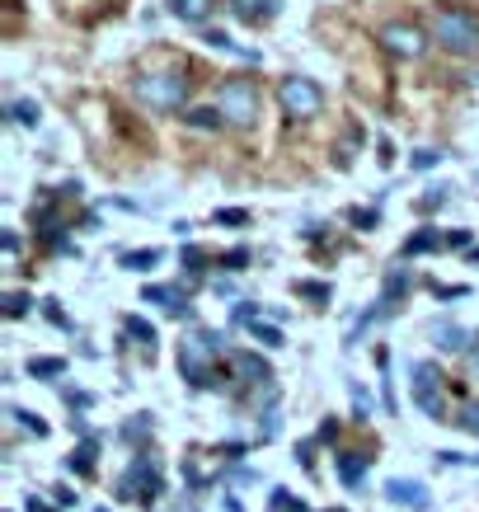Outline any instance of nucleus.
<instances>
[{
  "label": "nucleus",
  "instance_id": "1",
  "mask_svg": "<svg viewBox=\"0 0 479 512\" xmlns=\"http://www.w3.org/2000/svg\"><path fill=\"white\" fill-rule=\"evenodd\" d=\"M226 353V339H221L217 329H188L184 339H179V372L193 390H207V386H221L217 381V362Z\"/></svg>",
  "mask_w": 479,
  "mask_h": 512
},
{
  "label": "nucleus",
  "instance_id": "2",
  "mask_svg": "<svg viewBox=\"0 0 479 512\" xmlns=\"http://www.w3.org/2000/svg\"><path fill=\"white\" fill-rule=\"evenodd\" d=\"M132 94L151 113H179L188 104V80L174 76V71H151V76H137Z\"/></svg>",
  "mask_w": 479,
  "mask_h": 512
},
{
  "label": "nucleus",
  "instance_id": "3",
  "mask_svg": "<svg viewBox=\"0 0 479 512\" xmlns=\"http://www.w3.org/2000/svg\"><path fill=\"white\" fill-rule=\"evenodd\" d=\"M433 38L437 47H447V52H475L479 47V19L461 5H447V10H437L433 19Z\"/></svg>",
  "mask_w": 479,
  "mask_h": 512
},
{
  "label": "nucleus",
  "instance_id": "4",
  "mask_svg": "<svg viewBox=\"0 0 479 512\" xmlns=\"http://www.w3.org/2000/svg\"><path fill=\"white\" fill-rule=\"evenodd\" d=\"M278 99H282V113H287L292 123H310V118L325 113V90L310 76H287L278 85Z\"/></svg>",
  "mask_w": 479,
  "mask_h": 512
},
{
  "label": "nucleus",
  "instance_id": "5",
  "mask_svg": "<svg viewBox=\"0 0 479 512\" xmlns=\"http://www.w3.org/2000/svg\"><path fill=\"white\" fill-rule=\"evenodd\" d=\"M217 109H221V118H226V123L249 127L254 118H259V90H254V80H245V76L221 80V90H217Z\"/></svg>",
  "mask_w": 479,
  "mask_h": 512
},
{
  "label": "nucleus",
  "instance_id": "6",
  "mask_svg": "<svg viewBox=\"0 0 479 512\" xmlns=\"http://www.w3.org/2000/svg\"><path fill=\"white\" fill-rule=\"evenodd\" d=\"M165 489L160 480V466H155L151 451H137L132 456V466L123 470V480H118V498H132V503H155V494Z\"/></svg>",
  "mask_w": 479,
  "mask_h": 512
},
{
  "label": "nucleus",
  "instance_id": "7",
  "mask_svg": "<svg viewBox=\"0 0 479 512\" xmlns=\"http://www.w3.org/2000/svg\"><path fill=\"white\" fill-rule=\"evenodd\" d=\"M414 404L428 419H447V400H442V372L433 362H414Z\"/></svg>",
  "mask_w": 479,
  "mask_h": 512
},
{
  "label": "nucleus",
  "instance_id": "8",
  "mask_svg": "<svg viewBox=\"0 0 479 512\" xmlns=\"http://www.w3.org/2000/svg\"><path fill=\"white\" fill-rule=\"evenodd\" d=\"M381 43H386V52H395L400 62H414V57H423L428 38H423L414 24H386V29H381Z\"/></svg>",
  "mask_w": 479,
  "mask_h": 512
},
{
  "label": "nucleus",
  "instance_id": "9",
  "mask_svg": "<svg viewBox=\"0 0 479 512\" xmlns=\"http://www.w3.org/2000/svg\"><path fill=\"white\" fill-rule=\"evenodd\" d=\"M141 301H146V306H160L165 315H188V311H193L184 287H146V292H141Z\"/></svg>",
  "mask_w": 479,
  "mask_h": 512
},
{
  "label": "nucleus",
  "instance_id": "10",
  "mask_svg": "<svg viewBox=\"0 0 479 512\" xmlns=\"http://www.w3.org/2000/svg\"><path fill=\"white\" fill-rule=\"evenodd\" d=\"M386 494L395 498V503H404V508H414V512L428 508V484H418V480H390Z\"/></svg>",
  "mask_w": 479,
  "mask_h": 512
},
{
  "label": "nucleus",
  "instance_id": "11",
  "mask_svg": "<svg viewBox=\"0 0 479 512\" xmlns=\"http://www.w3.org/2000/svg\"><path fill=\"white\" fill-rule=\"evenodd\" d=\"M442 245H447V235L437 231V226H423V231H414L409 240H404L400 254L404 259H418V254H433V249H442Z\"/></svg>",
  "mask_w": 479,
  "mask_h": 512
},
{
  "label": "nucleus",
  "instance_id": "12",
  "mask_svg": "<svg viewBox=\"0 0 479 512\" xmlns=\"http://www.w3.org/2000/svg\"><path fill=\"white\" fill-rule=\"evenodd\" d=\"M339 480L348 489H362L367 484V456L362 451H339Z\"/></svg>",
  "mask_w": 479,
  "mask_h": 512
},
{
  "label": "nucleus",
  "instance_id": "13",
  "mask_svg": "<svg viewBox=\"0 0 479 512\" xmlns=\"http://www.w3.org/2000/svg\"><path fill=\"white\" fill-rule=\"evenodd\" d=\"M409 287H414V273L395 264V268L386 273V287H381V306H386V311H395V296L404 301V292H409Z\"/></svg>",
  "mask_w": 479,
  "mask_h": 512
},
{
  "label": "nucleus",
  "instance_id": "14",
  "mask_svg": "<svg viewBox=\"0 0 479 512\" xmlns=\"http://www.w3.org/2000/svg\"><path fill=\"white\" fill-rule=\"evenodd\" d=\"M433 343L442 348V353H461L465 343H470V329L451 325V320H442V325H433Z\"/></svg>",
  "mask_w": 479,
  "mask_h": 512
},
{
  "label": "nucleus",
  "instance_id": "15",
  "mask_svg": "<svg viewBox=\"0 0 479 512\" xmlns=\"http://www.w3.org/2000/svg\"><path fill=\"white\" fill-rule=\"evenodd\" d=\"M165 5H170V15L184 19V24H202L207 10H212V0H165Z\"/></svg>",
  "mask_w": 479,
  "mask_h": 512
},
{
  "label": "nucleus",
  "instance_id": "16",
  "mask_svg": "<svg viewBox=\"0 0 479 512\" xmlns=\"http://www.w3.org/2000/svg\"><path fill=\"white\" fill-rule=\"evenodd\" d=\"M94 456H99V437H85V442L71 451V461H66V466L76 470V475H94Z\"/></svg>",
  "mask_w": 479,
  "mask_h": 512
},
{
  "label": "nucleus",
  "instance_id": "17",
  "mask_svg": "<svg viewBox=\"0 0 479 512\" xmlns=\"http://www.w3.org/2000/svg\"><path fill=\"white\" fill-rule=\"evenodd\" d=\"M202 43H212L217 52H235V57H245V62H259V52H254V47L231 43V33H226V29H207V38H202Z\"/></svg>",
  "mask_w": 479,
  "mask_h": 512
},
{
  "label": "nucleus",
  "instance_id": "18",
  "mask_svg": "<svg viewBox=\"0 0 479 512\" xmlns=\"http://www.w3.org/2000/svg\"><path fill=\"white\" fill-rule=\"evenodd\" d=\"M231 367H235L240 376H254V386H259V381H273V372H268V362H263V357L235 353V357H231Z\"/></svg>",
  "mask_w": 479,
  "mask_h": 512
},
{
  "label": "nucleus",
  "instance_id": "19",
  "mask_svg": "<svg viewBox=\"0 0 479 512\" xmlns=\"http://www.w3.org/2000/svg\"><path fill=\"white\" fill-rule=\"evenodd\" d=\"M188 127H198V132H217L226 118H221V109L217 104H207V109H188V118H184Z\"/></svg>",
  "mask_w": 479,
  "mask_h": 512
},
{
  "label": "nucleus",
  "instance_id": "20",
  "mask_svg": "<svg viewBox=\"0 0 479 512\" xmlns=\"http://www.w3.org/2000/svg\"><path fill=\"white\" fill-rule=\"evenodd\" d=\"M231 10L240 19H268L278 10V0H231Z\"/></svg>",
  "mask_w": 479,
  "mask_h": 512
},
{
  "label": "nucleus",
  "instance_id": "21",
  "mask_svg": "<svg viewBox=\"0 0 479 512\" xmlns=\"http://www.w3.org/2000/svg\"><path fill=\"white\" fill-rule=\"evenodd\" d=\"M123 268H132V273H146V268L160 264V249H127L123 259H118Z\"/></svg>",
  "mask_w": 479,
  "mask_h": 512
},
{
  "label": "nucleus",
  "instance_id": "22",
  "mask_svg": "<svg viewBox=\"0 0 479 512\" xmlns=\"http://www.w3.org/2000/svg\"><path fill=\"white\" fill-rule=\"evenodd\" d=\"M5 113H10V123H19V127H38V104H33V99H15Z\"/></svg>",
  "mask_w": 479,
  "mask_h": 512
},
{
  "label": "nucleus",
  "instance_id": "23",
  "mask_svg": "<svg viewBox=\"0 0 479 512\" xmlns=\"http://www.w3.org/2000/svg\"><path fill=\"white\" fill-rule=\"evenodd\" d=\"M33 311V296L29 292H5V320H24Z\"/></svg>",
  "mask_w": 479,
  "mask_h": 512
},
{
  "label": "nucleus",
  "instance_id": "24",
  "mask_svg": "<svg viewBox=\"0 0 479 512\" xmlns=\"http://www.w3.org/2000/svg\"><path fill=\"white\" fill-rule=\"evenodd\" d=\"M29 376H66V362H62V357H33Z\"/></svg>",
  "mask_w": 479,
  "mask_h": 512
},
{
  "label": "nucleus",
  "instance_id": "25",
  "mask_svg": "<svg viewBox=\"0 0 479 512\" xmlns=\"http://www.w3.org/2000/svg\"><path fill=\"white\" fill-rule=\"evenodd\" d=\"M123 437L127 442H151V414H137L132 423H123Z\"/></svg>",
  "mask_w": 479,
  "mask_h": 512
},
{
  "label": "nucleus",
  "instance_id": "26",
  "mask_svg": "<svg viewBox=\"0 0 479 512\" xmlns=\"http://www.w3.org/2000/svg\"><path fill=\"white\" fill-rule=\"evenodd\" d=\"M123 329H127V334H132V339H141V343H146V348H155V329L146 325L141 315H127V320H123Z\"/></svg>",
  "mask_w": 479,
  "mask_h": 512
},
{
  "label": "nucleus",
  "instance_id": "27",
  "mask_svg": "<svg viewBox=\"0 0 479 512\" xmlns=\"http://www.w3.org/2000/svg\"><path fill=\"white\" fill-rule=\"evenodd\" d=\"M217 264H221V268H226V273H240V268H245V264H249V249H245V245H235V249H226V254H221Z\"/></svg>",
  "mask_w": 479,
  "mask_h": 512
},
{
  "label": "nucleus",
  "instance_id": "28",
  "mask_svg": "<svg viewBox=\"0 0 479 512\" xmlns=\"http://www.w3.org/2000/svg\"><path fill=\"white\" fill-rule=\"evenodd\" d=\"M249 334H254L263 348H282V329H273V325H259V320H254V325H249Z\"/></svg>",
  "mask_w": 479,
  "mask_h": 512
},
{
  "label": "nucleus",
  "instance_id": "29",
  "mask_svg": "<svg viewBox=\"0 0 479 512\" xmlns=\"http://www.w3.org/2000/svg\"><path fill=\"white\" fill-rule=\"evenodd\" d=\"M202 264H207V254H202L198 245H188V249H184V278L193 282V278L202 273Z\"/></svg>",
  "mask_w": 479,
  "mask_h": 512
},
{
  "label": "nucleus",
  "instance_id": "30",
  "mask_svg": "<svg viewBox=\"0 0 479 512\" xmlns=\"http://www.w3.org/2000/svg\"><path fill=\"white\" fill-rule=\"evenodd\" d=\"M212 221H217V226H249V212L245 207H221Z\"/></svg>",
  "mask_w": 479,
  "mask_h": 512
},
{
  "label": "nucleus",
  "instance_id": "31",
  "mask_svg": "<svg viewBox=\"0 0 479 512\" xmlns=\"http://www.w3.org/2000/svg\"><path fill=\"white\" fill-rule=\"evenodd\" d=\"M10 419H15V423H24V428H29L33 437H47V428H43V423H38V414H29V409H10Z\"/></svg>",
  "mask_w": 479,
  "mask_h": 512
},
{
  "label": "nucleus",
  "instance_id": "32",
  "mask_svg": "<svg viewBox=\"0 0 479 512\" xmlns=\"http://www.w3.org/2000/svg\"><path fill=\"white\" fill-rule=\"evenodd\" d=\"M273 512H306V503H301V498H292L287 489H278V494H273Z\"/></svg>",
  "mask_w": 479,
  "mask_h": 512
},
{
  "label": "nucleus",
  "instance_id": "33",
  "mask_svg": "<svg viewBox=\"0 0 479 512\" xmlns=\"http://www.w3.org/2000/svg\"><path fill=\"white\" fill-rule=\"evenodd\" d=\"M456 423H461V433L479 437V404H465V409H461V419H456Z\"/></svg>",
  "mask_w": 479,
  "mask_h": 512
},
{
  "label": "nucleus",
  "instance_id": "34",
  "mask_svg": "<svg viewBox=\"0 0 479 512\" xmlns=\"http://www.w3.org/2000/svg\"><path fill=\"white\" fill-rule=\"evenodd\" d=\"M231 320L235 325H254V320H259V306H254V301H240V306L231 311Z\"/></svg>",
  "mask_w": 479,
  "mask_h": 512
},
{
  "label": "nucleus",
  "instance_id": "35",
  "mask_svg": "<svg viewBox=\"0 0 479 512\" xmlns=\"http://www.w3.org/2000/svg\"><path fill=\"white\" fill-rule=\"evenodd\" d=\"M296 292L310 296V301H329V282H301Z\"/></svg>",
  "mask_w": 479,
  "mask_h": 512
},
{
  "label": "nucleus",
  "instance_id": "36",
  "mask_svg": "<svg viewBox=\"0 0 479 512\" xmlns=\"http://www.w3.org/2000/svg\"><path fill=\"white\" fill-rule=\"evenodd\" d=\"M437 160H442V151H428V146H423V151H414V170H433Z\"/></svg>",
  "mask_w": 479,
  "mask_h": 512
},
{
  "label": "nucleus",
  "instance_id": "37",
  "mask_svg": "<svg viewBox=\"0 0 479 512\" xmlns=\"http://www.w3.org/2000/svg\"><path fill=\"white\" fill-rule=\"evenodd\" d=\"M52 498H57V508H71V503H76V494H71L66 484H57V489H52Z\"/></svg>",
  "mask_w": 479,
  "mask_h": 512
},
{
  "label": "nucleus",
  "instance_id": "38",
  "mask_svg": "<svg viewBox=\"0 0 479 512\" xmlns=\"http://www.w3.org/2000/svg\"><path fill=\"white\" fill-rule=\"evenodd\" d=\"M47 320H52V325H57V329H71V320H66V311H57L52 301H47Z\"/></svg>",
  "mask_w": 479,
  "mask_h": 512
},
{
  "label": "nucleus",
  "instance_id": "39",
  "mask_svg": "<svg viewBox=\"0 0 479 512\" xmlns=\"http://www.w3.org/2000/svg\"><path fill=\"white\" fill-rule=\"evenodd\" d=\"M353 404H357V414H362V419H367L371 400H367V390H362V386H353Z\"/></svg>",
  "mask_w": 479,
  "mask_h": 512
},
{
  "label": "nucleus",
  "instance_id": "40",
  "mask_svg": "<svg viewBox=\"0 0 479 512\" xmlns=\"http://www.w3.org/2000/svg\"><path fill=\"white\" fill-rule=\"evenodd\" d=\"M334 437H339V423L325 419V423H320V442H334Z\"/></svg>",
  "mask_w": 479,
  "mask_h": 512
},
{
  "label": "nucleus",
  "instance_id": "41",
  "mask_svg": "<svg viewBox=\"0 0 479 512\" xmlns=\"http://www.w3.org/2000/svg\"><path fill=\"white\" fill-rule=\"evenodd\" d=\"M442 202H447V188H433V193L423 198V207H442Z\"/></svg>",
  "mask_w": 479,
  "mask_h": 512
},
{
  "label": "nucleus",
  "instance_id": "42",
  "mask_svg": "<svg viewBox=\"0 0 479 512\" xmlns=\"http://www.w3.org/2000/svg\"><path fill=\"white\" fill-rule=\"evenodd\" d=\"M0 245H5V254H19V235L5 231V235H0Z\"/></svg>",
  "mask_w": 479,
  "mask_h": 512
},
{
  "label": "nucleus",
  "instance_id": "43",
  "mask_svg": "<svg viewBox=\"0 0 479 512\" xmlns=\"http://www.w3.org/2000/svg\"><path fill=\"white\" fill-rule=\"evenodd\" d=\"M437 296H442V301H456V296H465V287H433Z\"/></svg>",
  "mask_w": 479,
  "mask_h": 512
},
{
  "label": "nucleus",
  "instance_id": "44",
  "mask_svg": "<svg viewBox=\"0 0 479 512\" xmlns=\"http://www.w3.org/2000/svg\"><path fill=\"white\" fill-rule=\"evenodd\" d=\"M24 512H52V508H47L43 498H29V503H24Z\"/></svg>",
  "mask_w": 479,
  "mask_h": 512
},
{
  "label": "nucleus",
  "instance_id": "45",
  "mask_svg": "<svg viewBox=\"0 0 479 512\" xmlns=\"http://www.w3.org/2000/svg\"><path fill=\"white\" fill-rule=\"evenodd\" d=\"M470 264H479V245H475V249H470Z\"/></svg>",
  "mask_w": 479,
  "mask_h": 512
},
{
  "label": "nucleus",
  "instance_id": "46",
  "mask_svg": "<svg viewBox=\"0 0 479 512\" xmlns=\"http://www.w3.org/2000/svg\"><path fill=\"white\" fill-rule=\"evenodd\" d=\"M475 376H479V348H475Z\"/></svg>",
  "mask_w": 479,
  "mask_h": 512
},
{
  "label": "nucleus",
  "instance_id": "47",
  "mask_svg": "<svg viewBox=\"0 0 479 512\" xmlns=\"http://www.w3.org/2000/svg\"><path fill=\"white\" fill-rule=\"evenodd\" d=\"M325 512H348V508H325Z\"/></svg>",
  "mask_w": 479,
  "mask_h": 512
},
{
  "label": "nucleus",
  "instance_id": "48",
  "mask_svg": "<svg viewBox=\"0 0 479 512\" xmlns=\"http://www.w3.org/2000/svg\"><path fill=\"white\" fill-rule=\"evenodd\" d=\"M94 512H104V508H94Z\"/></svg>",
  "mask_w": 479,
  "mask_h": 512
},
{
  "label": "nucleus",
  "instance_id": "49",
  "mask_svg": "<svg viewBox=\"0 0 479 512\" xmlns=\"http://www.w3.org/2000/svg\"><path fill=\"white\" fill-rule=\"evenodd\" d=\"M475 80H479V76H475Z\"/></svg>",
  "mask_w": 479,
  "mask_h": 512
}]
</instances>
